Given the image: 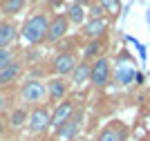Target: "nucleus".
I'll list each match as a JSON object with an SVG mask.
<instances>
[{"mask_svg":"<svg viewBox=\"0 0 150 141\" xmlns=\"http://www.w3.org/2000/svg\"><path fill=\"white\" fill-rule=\"evenodd\" d=\"M45 87H47V94L58 101V98H63L65 94H67L69 83H67V79H63V76H54V79H47Z\"/></svg>","mask_w":150,"mask_h":141,"instance_id":"10","label":"nucleus"},{"mask_svg":"<svg viewBox=\"0 0 150 141\" xmlns=\"http://www.w3.org/2000/svg\"><path fill=\"white\" fill-rule=\"evenodd\" d=\"M50 121H52V112L45 105H36L29 112V117H27V128L34 135H40V132H45V130L50 128Z\"/></svg>","mask_w":150,"mask_h":141,"instance_id":"3","label":"nucleus"},{"mask_svg":"<svg viewBox=\"0 0 150 141\" xmlns=\"http://www.w3.org/2000/svg\"><path fill=\"white\" fill-rule=\"evenodd\" d=\"M110 74H112V67H110V61H108L105 56L96 58V61L90 65V81H92V85H94V87H103V85H108Z\"/></svg>","mask_w":150,"mask_h":141,"instance_id":"4","label":"nucleus"},{"mask_svg":"<svg viewBox=\"0 0 150 141\" xmlns=\"http://www.w3.org/2000/svg\"><path fill=\"white\" fill-rule=\"evenodd\" d=\"M108 31V20L105 18H90L83 25V36L90 40H101V36Z\"/></svg>","mask_w":150,"mask_h":141,"instance_id":"9","label":"nucleus"},{"mask_svg":"<svg viewBox=\"0 0 150 141\" xmlns=\"http://www.w3.org/2000/svg\"><path fill=\"white\" fill-rule=\"evenodd\" d=\"M18 36V27L13 23H0V47H11Z\"/></svg>","mask_w":150,"mask_h":141,"instance_id":"12","label":"nucleus"},{"mask_svg":"<svg viewBox=\"0 0 150 141\" xmlns=\"http://www.w3.org/2000/svg\"><path fill=\"white\" fill-rule=\"evenodd\" d=\"M20 69H23V65H20L18 61H13L11 65H7L5 69H0V87L11 85L13 81L20 76Z\"/></svg>","mask_w":150,"mask_h":141,"instance_id":"11","label":"nucleus"},{"mask_svg":"<svg viewBox=\"0 0 150 141\" xmlns=\"http://www.w3.org/2000/svg\"><path fill=\"white\" fill-rule=\"evenodd\" d=\"M99 2L108 11H119V0H99Z\"/></svg>","mask_w":150,"mask_h":141,"instance_id":"21","label":"nucleus"},{"mask_svg":"<svg viewBox=\"0 0 150 141\" xmlns=\"http://www.w3.org/2000/svg\"><path fill=\"white\" fill-rule=\"evenodd\" d=\"M81 121H83V110H76L69 121H65L61 128L56 130V141H72L76 135H79V128H81Z\"/></svg>","mask_w":150,"mask_h":141,"instance_id":"7","label":"nucleus"},{"mask_svg":"<svg viewBox=\"0 0 150 141\" xmlns=\"http://www.w3.org/2000/svg\"><path fill=\"white\" fill-rule=\"evenodd\" d=\"M101 52H103V43L101 40H90L88 47H85V52H83V58L85 61H90V58H101Z\"/></svg>","mask_w":150,"mask_h":141,"instance_id":"18","label":"nucleus"},{"mask_svg":"<svg viewBox=\"0 0 150 141\" xmlns=\"http://www.w3.org/2000/svg\"><path fill=\"white\" fill-rule=\"evenodd\" d=\"M47 27H50V18H47V13H34L29 18L25 20L23 25V38H25V43L29 45H36L40 40H45L47 36Z\"/></svg>","mask_w":150,"mask_h":141,"instance_id":"1","label":"nucleus"},{"mask_svg":"<svg viewBox=\"0 0 150 141\" xmlns=\"http://www.w3.org/2000/svg\"><path fill=\"white\" fill-rule=\"evenodd\" d=\"M90 18H103V7H101V2L90 7Z\"/></svg>","mask_w":150,"mask_h":141,"instance_id":"22","label":"nucleus"},{"mask_svg":"<svg viewBox=\"0 0 150 141\" xmlns=\"http://www.w3.org/2000/svg\"><path fill=\"white\" fill-rule=\"evenodd\" d=\"M25 9V0H2L0 2V11L5 16H16Z\"/></svg>","mask_w":150,"mask_h":141,"instance_id":"16","label":"nucleus"},{"mask_svg":"<svg viewBox=\"0 0 150 141\" xmlns=\"http://www.w3.org/2000/svg\"><path fill=\"white\" fill-rule=\"evenodd\" d=\"M7 108V98H5V94H0V112Z\"/></svg>","mask_w":150,"mask_h":141,"instance_id":"23","label":"nucleus"},{"mask_svg":"<svg viewBox=\"0 0 150 141\" xmlns=\"http://www.w3.org/2000/svg\"><path fill=\"white\" fill-rule=\"evenodd\" d=\"M67 29H69L67 16H65V13H58V16H54V18L50 20V27H47V36H45V40H47V43H58V40L65 38Z\"/></svg>","mask_w":150,"mask_h":141,"instance_id":"6","label":"nucleus"},{"mask_svg":"<svg viewBox=\"0 0 150 141\" xmlns=\"http://www.w3.org/2000/svg\"><path fill=\"white\" fill-rule=\"evenodd\" d=\"M76 112V108H74V103L72 101H65V103H58L56 105V110L52 112V121H50V128H54V130H58L63 125L65 121H69V117Z\"/></svg>","mask_w":150,"mask_h":141,"instance_id":"8","label":"nucleus"},{"mask_svg":"<svg viewBox=\"0 0 150 141\" xmlns=\"http://www.w3.org/2000/svg\"><path fill=\"white\" fill-rule=\"evenodd\" d=\"M69 76H72V83H74V85H83V83H88V81H90V63H85V61L79 63Z\"/></svg>","mask_w":150,"mask_h":141,"instance_id":"15","label":"nucleus"},{"mask_svg":"<svg viewBox=\"0 0 150 141\" xmlns=\"http://www.w3.org/2000/svg\"><path fill=\"white\" fill-rule=\"evenodd\" d=\"M13 63V49L11 47H0V69Z\"/></svg>","mask_w":150,"mask_h":141,"instance_id":"20","label":"nucleus"},{"mask_svg":"<svg viewBox=\"0 0 150 141\" xmlns=\"http://www.w3.org/2000/svg\"><path fill=\"white\" fill-rule=\"evenodd\" d=\"M125 139V130L117 128V125H108L105 130H101V135L96 137V141H123Z\"/></svg>","mask_w":150,"mask_h":141,"instance_id":"14","label":"nucleus"},{"mask_svg":"<svg viewBox=\"0 0 150 141\" xmlns=\"http://www.w3.org/2000/svg\"><path fill=\"white\" fill-rule=\"evenodd\" d=\"M76 65H79V61H76V56L72 54V52H61V54H56V58L52 61L54 74H56V76H63V79H67L69 74L74 72Z\"/></svg>","mask_w":150,"mask_h":141,"instance_id":"5","label":"nucleus"},{"mask_svg":"<svg viewBox=\"0 0 150 141\" xmlns=\"http://www.w3.org/2000/svg\"><path fill=\"white\" fill-rule=\"evenodd\" d=\"M27 117H29V112L25 108H16L11 112V117H9V123H11V128H23L27 125Z\"/></svg>","mask_w":150,"mask_h":141,"instance_id":"17","label":"nucleus"},{"mask_svg":"<svg viewBox=\"0 0 150 141\" xmlns=\"http://www.w3.org/2000/svg\"><path fill=\"white\" fill-rule=\"evenodd\" d=\"M132 79H134V67H132V65H121V67L117 69V81H119L121 85L132 83Z\"/></svg>","mask_w":150,"mask_h":141,"instance_id":"19","label":"nucleus"},{"mask_svg":"<svg viewBox=\"0 0 150 141\" xmlns=\"http://www.w3.org/2000/svg\"><path fill=\"white\" fill-rule=\"evenodd\" d=\"M65 16H67L69 25H83V20H85V9H83L81 2H72V5L67 7V11H65Z\"/></svg>","mask_w":150,"mask_h":141,"instance_id":"13","label":"nucleus"},{"mask_svg":"<svg viewBox=\"0 0 150 141\" xmlns=\"http://www.w3.org/2000/svg\"><path fill=\"white\" fill-rule=\"evenodd\" d=\"M45 96H47V87H45L43 81L27 79L25 83L20 85V98H23L25 103H40Z\"/></svg>","mask_w":150,"mask_h":141,"instance_id":"2","label":"nucleus"}]
</instances>
